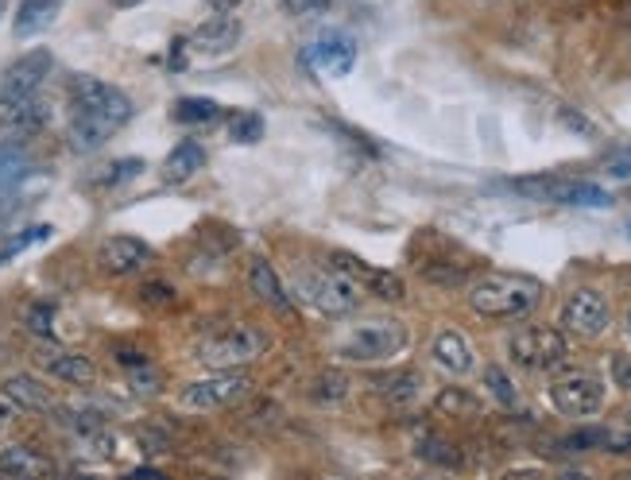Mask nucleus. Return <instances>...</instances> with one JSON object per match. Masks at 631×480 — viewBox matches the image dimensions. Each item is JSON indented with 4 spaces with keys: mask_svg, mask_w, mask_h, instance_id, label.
I'll return each mask as SVG.
<instances>
[{
    "mask_svg": "<svg viewBox=\"0 0 631 480\" xmlns=\"http://www.w3.org/2000/svg\"><path fill=\"white\" fill-rule=\"evenodd\" d=\"M144 303H152V306H171L175 303V290L167 287V283H144Z\"/></svg>",
    "mask_w": 631,
    "mask_h": 480,
    "instance_id": "38",
    "label": "nucleus"
},
{
    "mask_svg": "<svg viewBox=\"0 0 631 480\" xmlns=\"http://www.w3.org/2000/svg\"><path fill=\"white\" fill-rule=\"evenodd\" d=\"M415 453H419L423 461H434V466H457V450L438 435H423L419 446H415Z\"/></svg>",
    "mask_w": 631,
    "mask_h": 480,
    "instance_id": "31",
    "label": "nucleus"
},
{
    "mask_svg": "<svg viewBox=\"0 0 631 480\" xmlns=\"http://www.w3.org/2000/svg\"><path fill=\"white\" fill-rule=\"evenodd\" d=\"M303 298L322 310L326 318H342V314H353L360 306V287L349 279L345 272H326V275H311L303 283Z\"/></svg>",
    "mask_w": 631,
    "mask_h": 480,
    "instance_id": "10",
    "label": "nucleus"
},
{
    "mask_svg": "<svg viewBox=\"0 0 631 480\" xmlns=\"http://www.w3.org/2000/svg\"><path fill=\"white\" fill-rule=\"evenodd\" d=\"M171 116L179 124H213L221 116V105L213 98H179Z\"/></svg>",
    "mask_w": 631,
    "mask_h": 480,
    "instance_id": "27",
    "label": "nucleus"
},
{
    "mask_svg": "<svg viewBox=\"0 0 631 480\" xmlns=\"http://www.w3.org/2000/svg\"><path fill=\"white\" fill-rule=\"evenodd\" d=\"M609 178H631V152H617L612 160H604Z\"/></svg>",
    "mask_w": 631,
    "mask_h": 480,
    "instance_id": "41",
    "label": "nucleus"
},
{
    "mask_svg": "<svg viewBox=\"0 0 631 480\" xmlns=\"http://www.w3.org/2000/svg\"><path fill=\"white\" fill-rule=\"evenodd\" d=\"M241 35H244V23L236 20V16H228V12H217L213 20H206L191 35V51L194 54H206V59H221V54L236 51Z\"/></svg>",
    "mask_w": 631,
    "mask_h": 480,
    "instance_id": "16",
    "label": "nucleus"
},
{
    "mask_svg": "<svg viewBox=\"0 0 631 480\" xmlns=\"http://www.w3.org/2000/svg\"><path fill=\"white\" fill-rule=\"evenodd\" d=\"M12 427H16V407L8 404V399H0V438H4Z\"/></svg>",
    "mask_w": 631,
    "mask_h": 480,
    "instance_id": "42",
    "label": "nucleus"
},
{
    "mask_svg": "<svg viewBox=\"0 0 631 480\" xmlns=\"http://www.w3.org/2000/svg\"><path fill=\"white\" fill-rule=\"evenodd\" d=\"M558 321H562V334L581 337V341H597V337H601L604 329L612 326V306H609V298H604L601 290L578 287L562 303V314H558Z\"/></svg>",
    "mask_w": 631,
    "mask_h": 480,
    "instance_id": "9",
    "label": "nucleus"
},
{
    "mask_svg": "<svg viewBox=\"0 0 631 480\" xmlns=\"http://www.w3.org/2000/svg\"><path fill=\"white\" fill-rule=\"evenodd\" d=\"M508 353L527 372H558L570 360V341L554 326H527L508 341Z\"/></svg>",
    "mask_w": 631,
    "mask_h": 480,
    "instance_id": "6",
    "label": "nucleus"
},
{
    "mask_svg": "<svg viewBox=\"0 0 631 480\" xmlns=\"http://www.w3.org/2000/svg\"><path fill=\"white\" fill-rule=\"evenodd\" d=\"M62 8H67V0H20V8H16V20H12L16 39L43 35V31L62 16Z\"/></svg>",
    "mask_w": 631,
    "mask_h": 480,
    "instance_id": "19",
    "label": "nucleus"
},
{
    "mask_svg": "<svg viewBox=\"0 0 631 480\" xmlns=\"http://www.w3.org/2000/svg\"><path fill=\"white\" fill-rule=\"evenodd\" d=\"M604 438H609V430H578V435L562 438L558 446L570 453H586V450H593V446H604Z\"/></svg>",
    "mask_w": 631,
    "mask_h": 480,
    "instance_id": "35",
    "label": "nucleus"
},
{
    "mask_svg": "<svg viewBox=\"0 0 631 480\" xmlns=\"http://www.w3.org/2000/svg\"><path fill=\"white\" fill-rule=\"evenodd\" d=\"M252 391V376L248 372H236V368H217L206 380H194L183 388L179 404L186 411H217V407H233L241 399H248Z\"/></svg>",
    "mask_w": 631,
    "mask_h": 480,
    "instance_id": "8",
    "label": "nucleus"
},
{
    "mask_svg": "<svg viewBox=\"0 0 631 480\" xmlns=\"http://www.w3.org/2000/svg\"><path fill=\"white\" fill-rule=\"evenodd\" d=\"M51 67L54 59L47 47H35V51L20 54V59L0 74V93H4V98H31V93L43 90V82L51 78Z\"/></svg>",
    "mask_w": 631,
    "mask_h": 480,
    "instance_id": "12",
    "label": "nucleus"
},
{
    "mask_svg": "<svg viewBox=\"0 0 631 480\" xmlns=\"http://www.w3.org/2000/svg\"><path fill=\"white\" fill-rule=\"evenodd\" d=\"M380 384V396L391 399V404H411V399H419L423 391V376L419 372H396V376H384Z\"/></svg>",
    "mask_w": 631,
    "mask_h": 480,
    "instance_id": "28",
    "label": "nucleus"
},
{
    "mask_svg": "<svg viewBox=\"0 0 631 480\" xmlns=\"http://www.w3.org/2000/svg\"><path fill=\"white\" fill-rule=\"evenodd\" d=\"M628 237H631V222H628Z\"/></svg>",
    "mask_w": 631,
    "mask_h": 480,
    "instance_id": "45",
    "label": "nucleus"
},
{
    "mask_svg": "<svg viewBox=\"0 0 631 480\" xmlns=\"http://www.w3.org/2000/svg\"><path fill=\"white\" fill-rule=\"evenodd\" d=\"M28 171H31V155L23 152L20 144H0V191H12L20 178H28Z\"/></svg>",
    "mask_w": 631,
    "mask_h": 480,
    "instance_id": "25",
    "label": "nucleus"
},
{
    "mask_svg": "<svg viewBox=\"0 0 631 480\" xmlns=\"http://www.w3.org/2000/svg\"><path fill=\"white\" fill-rule=\"evenodd\" d=\"M272 349V334L256 321H236V326H225L217 334H210L206 341L199 345V360L210 368H244L252 360H259Z\"/></svg>",
    "mask_w": 631,
    "mask_h": 480,
    "instance_id": "2",
    "label": "nucleus"
},
{
    "mask_svg": "<svg viewBox=\"0 0 631 480\" xmlns=\"http://www.w3.org/2000/svg\"><path fill=\"white\" fill-rule=\"evenodd\" d=\"M70 101H74V113L90 116V121H101L109 129H124L132 121V101L129 93H121L116 85L101 82V78H90V74H78L70 82Z\"/></svg>",
    "mask_w": 631,
    "mask_h": 480,
    "instance_id": "5",
    "label": "nucleus"
},
{
    "mask_svg": "<svg viewBox=\"0 0 631 480\" xmlns=\"http://www.w3.org/2000/svg\"><path fill=\"white\" fill-rule=\"evenodd\" d=\"M430 357H434V365H438L441 372H449V376H465V372H472V368H477V353H472L469 337L457 334V329H441V334L434 337Z\"/></svg>",
    "mask_w": 631,
    "mask_h": 480,
    "instance_id": "18",
    "label": "nucleus"
},
{
    "mask_svg": "<svg viewBox=\"0 0 631 480\" xmlns=\"http://www.w3.org/2000/svg\"><path fill=\"white\" fill-rule=\"evenodd\" d=\"M306 62H311V70L322 78H345L357 67V43H353V35H345V31L322 35L318 43H311Z\"/></svg>",
    "mask_w": 631,
    "mask_h": 480,
    "instance_id": "13",
    "label": "nucleus"
},
{
    "mask_svg": "<svg viewBox=\"0 0 631 480\" xmlns=\"http://www.w3.org/2000/svg\"><path fill=\"white\" fill-rule=\"evenodd\" d=\"M51 225H28V229H20V233H12V237H4V244H0V267L4 264H12L16 256H23L28 248H35V244H43V241H51Z\"/></svg>",
    "mask_w": 631,
    "mask_h": 480,
    "instance_id": "26",
    "label": "nucleus"
},
{
    "mask_svg": "<svg viewBox=\"0 0 631 480\" xmlns=\"http://www.w3.org/2000/svg\"><path fill=\"white\" fill-rule=\"evenodd\" d=\"M140 171H144V160H116L101 183H105V186H121V183H129V178H136Z\"/></svg>",
    "mask_w": 631,
    "mask_h": 480,
    "instance_id": "36",
    "label": "nucleus"
},
{
    "mask_svg": "<svg viewBox=\"0 0 631 480\" xmlns=\"http://www.w3.org/2000/svg\"><path fill=\"white\" fill-rule=\"evenodd\" d=\"M411 334H407L404 321L396 318H380V321H365V326H353L349 334H342L337 341V357L349 360V365H380L391 360L407 349Z\"/></svg>",
    "mask_w": 631,
    "mask_h": 480,
    "instance_id": "3",
    "label": "nucleus"
},
{
    "mask_svg": "<svg viewBox=\"0 0 631 480\" xmlns=\"http://www.w3.org/2000/svg\"><path fill=\"white\" fill-rule=\"evenodd\" d=\"M539 303H542V283L527 279V275L496 272V275H485V279H477L469 287L472 314H480V318H488V321L527 318Z\"/></svg>",
    "mask_w": 631,
    "mask_h": 480,
    "instance_id": "1",
    "label": "nucleus"
},
{
    "mask_svg": "<svg viewBox=\"0 0 631 480\" xmlns=\"http://www.w3.org/2000/svg\"><path fill=\"white\" fill-rule=\"evenodd\" d=\"M136 442H140V450H144V453H167L171 450V438L163 435V430H155V427H140Z\"/></svg>",
    "mask_w": 631,
    "mask_h": 480,
    "instance_id": "37",
    "label": "nucleus"
},
{
    "mask_svg": "<svg viewBox=\"0 0 631 480\" xmlns=\"http://www.w3.org/2000/svg\"><path fill=\"white\" fill-rule=\"evenodd\" d=\"M129 384H132V391H136V396H155V391L163 388V376L155 372L152 365H136L129 372Z\"/></svg>",
    "mask_w": 631,
    "mask_h": 480,
    "instance_id": "34",
    "label": "nucleus"
},
{
    "mask_svg": "<svg viewBox=\"0 0 631 480\" xmlns=\"http://www.w3.org/2000/svg\"><path fill=\"white\" fill-rule=\"evenodd\" d=\"M485 388H488V396L496 399L500 407H516L519 404V391H516V384H511V376L503 372V368H485Z\"/></svg>",
    "mask_w": 631,
    "mask_h": 480,
    "instance_id": "30",
    "label": "nucleus"
},
{
    "mask_svg": "<svg viewBox=\"0 0 631 480\" xmlns=\"http://www.w3.org/2000/svg\"><path fill=\"white\" fill-rule=\"evenodd\" d=\"M550 407L566 419H593L604 411V384L593 372H562L547 388Z\"/></svg>",
    "mask_w": 631,
    "mask_h": 480,
    "instance_id": "7",
    "label": "nucleus"
},
{
    "mask_svg": "<svg viewBox=\"0 0 631 480\" xmlns=\"http://www.w3.org/2000/svg\"><path fill=\"white\" fill-rule=\"evenodd\" d=\"M23 321H28V329H31V334H35V337H51V334H54V306H51V303H35V306H28Z\"/></svg>",
    "mask_w": 631,
    "mask_h": 480,
    "instance_id": "33",
    "label": "nucleus"
},
{
    "mask_svg": "<svg viewBox=\"0 0 631 480\" xmlns=\"http://www.w3.org/2000/svg\"><path fill=\"white\" fill-rule=\"evenodd\" d=\"M283 8H287L291 16H318L329 8V0H283Z\"/></svg>",
    "mask_w": 631,
    "mask_h": 480,
    "instance_id": "40",
    "label": "nucleus"
},
{
    "mask_svg": "<svg viewBox=\"0 0 631 480\" xmlns=\"http://www.w3.org/2000/svg\"><path fill=\"white\" fill-rule=\"evenodd\" d=\"M0 391H4V399L16 407V411H31V415L54 411L51 396H47V388L35 380V376H8V380L0 384Z\"/></svg>",
    "mask_w": 631,
    "mask_h": 480,
    "instance_id": "20",
    "label": "nucleus"
},
{
    "mask_svg": "<svg viewBox=\"0 0 631 480\" xmlns=\"http://www.w3.org/2000/svg\"><path fill=\"white\" fill-rule=\"evenodd\" d=\"M116 8H136V4H144V0H113Z\"/></svg>",
    "mask_w": 631,
    "mask_h": 480,
    "instance_id": "44",
    "label": "nucleus"
},
{
    "mask_svg": "<svg viewBox=\"0 0 631 480\" xmlns=\"http://www.w3.org/2000/svg\"><path fill=\"white\" fill-rule=\"evenodd\" d=\"M248 290L259 298V303L272 306V310H287V295H283V283H279V275H275L272 259L252 256V264H248Z\"/></svg>",
    "mask_w": 631,
    "mask_h": 480,
    "instance_id": "22",
    "label": "nucleus"
},
{
    "mask_svg": "<svg viewBox=\"0 0 631 480\" xmlns=\"http://www.w3.org/2000/svg\"><path fill=\"white\" fill-rule=\"evenodd\" d=\"M98 264L109 275H132L144 272V264H152V248L140 237H109L98 248Z\"/></svg>",
    "mask_w": 631,
    "mask_h": 480,
    "instance_id": "17",
    "label": "nucleus"
},
{
    "mask_svg": "<svg viewBox=\"0 0 631 480\" xmlns=\"http://www.w3.org/2000/svg\"><path fill=\"white\" fill-rule=\"evenodd\" d=\"M612 380H617L620 391H628L631 396V357H624V353L612 357Z\"/></svg>",
    "mask_w": 631,
    "mask_h": 480,
    "instance_id": "39",
    "label": "nucleus"
},
{
    "mask_svg": "<svg viewBox=\"0 0 631 480\" xmlns=\"http://www.w3.org/2000/svg\"><path fill=\"white\" fill-rule=\"evenodd\" d=\"M54 473V466L43 453L28 450V446H8L0 450V477H43Z\"/></svg>",
    "mask_w": 631,
    "mask_h": 480,
    "instance_id": "23",
    "label": "nucleus"
},
{
    "mask_svg": "<svg viewBox=\"0 0 631 480\" xmlns=\"http://www.w3.org/2000/svg\"><path fill=\"white\" fill-rule=\"evenodd\" d=\"M511 191L523 194L542 206H573V210H609L612 194L601 191L597 183L581 178H558V175H535V178H511Z\"/></svg>",
    "mask_w": 631,
    "mask_h": 480,
    "instance_id": "4",
    "label": "nucleus"
},
{
    "mask_svg": "<svg viewBox=\"0 0 631 480\" xmlns=\"http://www.w3.org/2000/svg\"><path fill=\"white\" fill-rule=\"evenodd\" d=\"M349 396V380H345L342 372H326V376H318V384H314V399L318 404H342V399Z\"/></svg>",
    "mask_w": 631,
    "mask_h": 480,
    "instance_id": "32",
    "label": "nucleus"
},
{
    "mask_svg": "<svg viewBox=\"0 0 631 480\" xmlns=\"http://www.w3.org/2000/svg\"><path fill=\"white\" fill-rule=\"evenodd\" d=\"M334 267H337V272L349 275V279L357 283L360 290L384 298V303H404V298H407V283L399 279V275L380 272V267L365 264V259L353 256V252H334Z\"/></svg>",
    "mask_w": 631,
    "mask_h": 480,
    "instance_id": "11",
    "label": "nucleus"
},
{
    "mask_svg": "<svg viewBox=\"0 0 631 480\" xmlns=\"http://www.w3.org/2000/svg\"><path fill=\"white\" fill-rule=\"evenodd\" d=\"M434 411H441L446 419H477V415L485 411V404L465 388H441L438 396H434Z\"/></svg>",
    "mask_w": 631,
    "mask_h": 480,
    "instance_id": "24",
    "label": "nucleus"
},
{
    "mask_svg": "<svg viewBox=\"0 0 631 480\" xmlns=\"http://www.w3.org/2000/svg\"><path fill=\"white\" fill-rule=\"evenodd\" d=\"M228 136H233V144H259L264 140V116L259 113H236L233 121H228Z\"/></svg>",
    "mask_w": 631,
    "mask_h": 480,
    "instance_id": "29",
    "label": "nucleus"
},
{
    "mask_svg": "<svg viewBox=\"0 0 631 480\" xmlns=\"http://www.w3.org/2000/svg\"><path fill=\"white\" fill-rule=\"evenodd\" d=\"M35 360H39L43 372H51L54 380L70 384V388H90V384L98 380V368H93V360L85 357V353L54 349V345H47V349L35 353Z\"/></svg>",
    "mask_w": 631,
    "mask_h": 480,
    "instance_id": "14",
    "label": "nucleus"
},
{
    "mask_svg": "<svg viewBox=\"0 0 631 480\" xmlns=\"http://www.w3.org/2000/svg\"><path fill=\"white\" fill-rule=\"evenodd\" d=\"M51 121V109L39 101V93L31 98H4L0 93V129L12 132V136H35V132L47 129Z\"/></svg>",
    "mask_w": 631,
    "mask_h": 480,
    "instance_id": "15",
    "label": "nucleus"
},
{
    "mask_svg": "<svg viewBox=\"0 0 631 480\" xmlns=\"http://www.w3.org/2000/svg\"><path fill=\"white\" fill-rule=\"evenodd\" d=\"M628 329H631V318H628Z\"/></svg>",
    "mask_w": 631,
    "mask_h": 480,
    "instance_id": "46",
    "label": "nucleus"
},
{
    "mask_svg": "<svg viewBox=\"0 0 631 480\" xmlns=\"http://www.w3.org/2000/svg\"><path fill=\"white\" fill-rule=\"evenodd\" d=\"M206 167V152H202V144L199 140H183V144L175 147V152L163 160V183L167 186H183V183H191L199 171Z\"/></svg>",
    "mask_w": 631,
    "mask_h": 480,
    "instance_id": "21",
    "label": "nucleus"
},
{
    "mask_svg": "<svg viewBox=\"0 0 631 480\" xmlns=\"http://www.w3.org/2000/svg\"><path fill=\"white\" fill-rule=\"evenodd\" d=\"M206 4L213 8V12H236V8H241L244 0H206Z\"/></svg>",
    "mask_w": 631,
    "mask_h": 480,
    "instance_id": "43",
    "label": "nucleus"
}]
</instances>
